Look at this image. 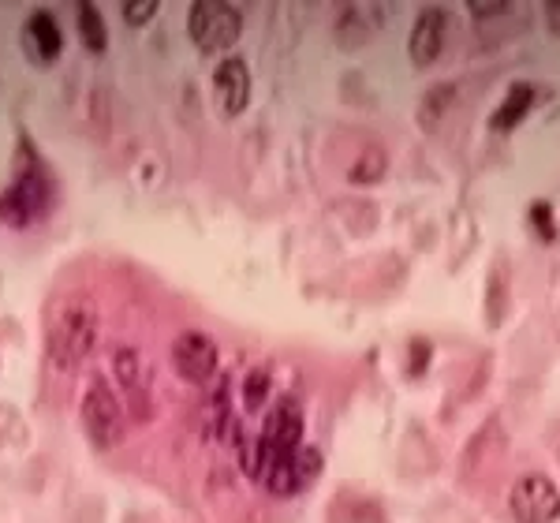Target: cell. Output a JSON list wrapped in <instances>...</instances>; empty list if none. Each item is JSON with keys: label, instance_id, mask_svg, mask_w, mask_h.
<instances>
[{"label": "cell", "instance_id": "20", "mask_svg": "<svg viewBox=\"0 0 560 523\" xmlns=\"http://www.w3.org/2000/svg\"><path fill=\"white\" fill-rule=\"evenodd\" d=\"M546 15H549V27L560 30V0H553V4H546Z\"/></svg>", "mask_w": 560, "mask_h": 523}, {"label": "cell", "instance_id": "1", "mask_svg": "<svg viewBox=\"0 0 560 523\" xmlns=\"http://www.w3.org/2000/svg\"><path fill=\"white\" fill-rule=\"evenodd\" d=\"M98 344V311L86 299H68L56 303L49 322H45V352L53 359V367L75 370L90 359Z\"/></svg>", "mask_w": 560, "mask_h": 523}, {"label": "cell", "instance_id": "8", "mask_svg": "<svg viewBox=\"0 0 560 523\" xmlns=\"http://www.w3.org/2000/svg\"><path fill=\"white\" fill-rule=\"evenodd\" d=\"M217 363H221V352H217V340L210 333L187 329V333L172 340V370L180 374L183 382L206 385L217 374Z\"/></svg>", "mask_w": 560, "mask_h": 523}, {"label": "cell", "instance_id": "6", "mask_svg": "<svg viewBox=\"0 0 560 523\" xmlns=\"http://www.w3.org/2000/svg\"><path fill=\"white\" fill-rule=\"evenodd\" d=\"M303 449V408L295 400H280L273 415L266 419L258 434V453H262V471L277 460H288Z\"/></svg>", "mask_w": 560, "mask_h": 523}, {"label": "cell", "instance_id": "7", "mask_svg": "<svg viewBox=\"0 0 560 523\" xmlns=\"http://www.w3.org/2000/svg\"><path fill=\"white\" fill-rule=\"evenodd\" d=\"M508 509L516 523H557L560 520V490L546 475H523L508 494Z\"/></svg>", "mask_w": 560, "mask_h": 523}, {"label": "cell", "instance_id": "4", "mask_svg": "<svg viewBox=\"0 0 560 523\" xmlns=\"http://www.w3.org/2000/svg\"><path fill=\"white\" fill-rule=\"evenodd\" d=\"M112 374H116V385H120V400L124 408L131 411L135 423H150L154 419V370L146 363V355L139 348H116L112 355Z\"/></svg>", "mask_w": 560, "mask_h": 523}, {"label": "cell", "instance_id": "2", "mask_svg": "<svg viewBox=\"0 0 560 523\" xmlns=\"http://www.w3.org/2000/svg\"><path fill=\"white\" fill-rule=\"evenodd\" d=\"M83 430L98 449H116L127 438V408L105 378H94L83 393Z\"/></svg>", "mask_w": 560, "mask_h": 523}, {"label": "cell", "instance_id": "19", "mask_svg": "<svg viewBox=\"0 0 560 523\" xmlns=\"http://www.w3.org/2000/svg\"><path fill=\"white\" fill-rule=\"evenodd\" d=\"M426 355H430V344H426V340H415V363H411V374H419L422 363H426Z\"/></svg>", "mask_w": 560, "mask_h": 523}, {"label": "cell", "instance_id": "9", "mask_svg": "<svg viewBox=\"0 0 560 523\" xmlns=\"http://www.w3.org/2000/svg\"><path fill=\"white\" fill-rule=\"evenodd\" d=\"M213 101L224 116H239L251 101V71L239 57H228L213 71Z\"/></svg>", "mask_w": 560, "mask_h": 523}, {"label": "cell", "instance_id": "14", "mask_svg": "<svg viewBox=\"0 0 560 523\" xmlns=\"http://www.w3.org/2000/svg\"><path fill=\"white\" fill-rule=\"evenodd\" d=\"M385 165H389V157L381 146H366L363 154L355 157V165L348 169V180L351 184H378L381 176H385Z\"/></svg>", "mask_w": 560, "mask_h": 523}, {"label": "cell", "instance_id": "13", "mask_svg": "<svg viewBox=\"0 0 560 523\" xmlns=\"http://www.w3.org/2000/svg\"><path fill=\"white\" fill-rule=\"evenodd\" d=\"M79 38L90 53H105V45H109V27H105V19L94 4H79Z\"/></svg>", "mask_w": 560, "mask_h": 523}, {"label": "cell", "instance_id": "11", "mask_svg": "<svg viewBox=\"0 0 560 523\" xmlns=\"http://www.w3.org/2000/svg\"><path fill=\"white\" fill-rule=\"evenodd\" d=\"M23 49L34 64H53L64 53V34L56 27L53 12H34L23 23Z\"/></svg>", "mask_w": 560, "mask_h": 523}, {"label": "cell", "instance_id": "21", "mask_svg": "<svg viewBox=\"0 0 560 523\" xmlns=\"http://www.w3.org/2000/svg\"><path fill=\"white\" fill-rule=\"evenodd\" d=\"M508 4H471V12H478V15H486V12H504Z\"/></svg>", "mask_w": 560, "mask_h": 523}, {"label": "cell", "instance_id": "10", "mask_svg": "<svg viewBox=\"0 0 560 523\" xmlns=\"http://www.w3.org/2000/svg\"><path fill=\"white\" fill-rule=\"evenodd\" d=\"M445 8H422L415 27H411V38H407V53H411V64L415 68H430L437 57H441V45H445Z\"/></svg>", "mask_w": 560, "mask_h": 523}, {"label": "cell", "instance_id": "5", "mask_svg": "<svg viewBox=\"0 0 560 523\" xmlns=\"http://www.w3.org/2000/svg\"><path fill=\"white\" fill-rule=\"evenodd\" d=\"M49 180L42 169H23L4 195H0V221H8L15 228H27L30 221H38L49 213Z\"/></svg>", "mask_w": 560, "mask_h": 523}, {"label": "cell", "instance_id": "12", "mask_svg": "<svg viewBox=\"0 0 560 523\" xmlns=\"http://www.w3.org/2000/svg\"><path fill=\"white\" fill-rule=\"evenodd\" d=\"M531 105H534V86H512L508 90V98L501 101V109L493 113V128L497 131H512L523 120V116L531 113Z\"/></svg>", "mask_w": 560, "mask_h": 523}, {"label": "cell", "instance_id": "18", "mask_svg": "<svg viewBox=\"0 0 560 523\" xmlns=\"http://www.w3.org/2000/svg\"><path fill=\"white\" fill-rule=\"evenodd\" d=\"M157 12L154 0H127L124 4V19L131 27H142V23H150V15Z\"/></svg>", "mask_w": 560, "mask_h": 523}, {"label": "cell", "instance_id": "15", "mask_svg": "<svg viewBox=\"0 0 560 523\" xmlns=\"http://www.w3.org/2000/svg\"><path fill=\"white\" fill-rule=\"evenodd\" d=\"M269 396V370L266 367H254L247 378H243V408L247 411H258L266 404Z\"/></svg>", "mask_w": 560, "mask_h": 523}, {"label": "cell", "instance_id": "3", "mask_svg": "<svg viewBox=\"0 0 560 523\" xmlns=\"http://www.w3.org/2000/svg\"><path fill=\"white\" fill-rule=\"evenodd\" d=\"M187 30H191V42L202 53H224L239 42L243 34V15L236 4H224V0H198L191 4L187 15Z\"/></svg>", "mask_w": 560, "mask_h": 523}, {"label": "cell", "instance_id": "16", "mask_svg": "<svg viewBox=\"0 0 560 523\" xmlns=\"http://www.w3.org/2000/svg\"><path fill=\"white\" fill-rule=\"evenodd\" d=\"M322 449H314V445H303L299 453H295V475H299V486H307V482H314L318 475H322Z\"/></svg>", "mask_w": 560, "mask_h": 523}, {"label": "cell", "instance_id": "17", "mask_svg": "<svg viewBox=\"0 0 560 523\" xmlns=\"http://www.w3.org/2000/svg\"><path fill=\"white\" fill-rule=\"evenodd\" d=\"M531 221H534V228H538V236H542V240H553V236H557V225H553V210H549V202H534Z\"/></svg>", "mask_w": 560, "mask_h": 523}]
</instances>
